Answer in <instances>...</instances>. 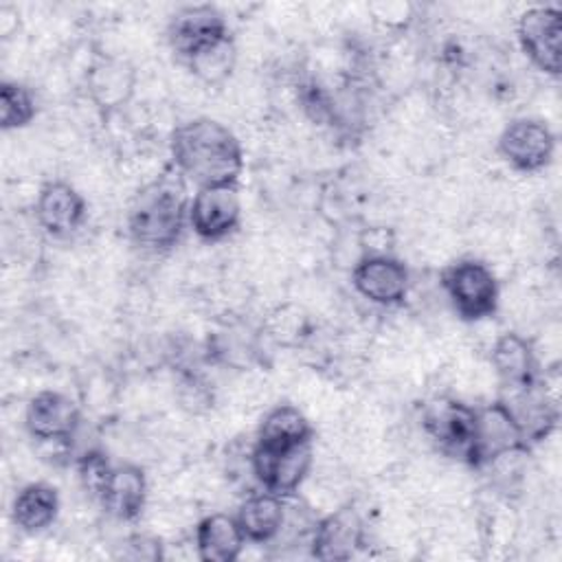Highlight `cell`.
<instances>
[{"label":"cell","mask_w":562,"mask_h":562,"mask_svg":"<svg viewBox=\"0 0 562 562\" xmlns=\"http://www.w3.org/2000/svg\"><path fill=\"white\" fill-rule=\"evenodd\" d=\"M171 162L180 176L200 187L237 184L244 169V149L237 136L211 116L178 125L169 140Z\"/></svg>","instance_id":"1"},{"label":"cell","mask_w":562,"mask_h":562,"mask_svg":"<svg viewBox=\"0 0 562 562\" xmlns=\"http://www.w3.org/2000/svg\"><path fill=\"white\" fill-rule=\"evenodd\" d=\"M189 182L176 167L143 184L127 209V233L149 252L171 250L189 222Z\"/></svg>","instance_id":"2"},{"label":"cell","mask_w":562,"mask_h":562,"mask_svg":"<svg viewBox=\"0 0 562 562\" xmlns=\"http://www.w3.org/2000/svg\"><path fill=\"white\" fill-rule=\"evenodd\" d=\"M441 288L459 318L476 323L498 310V281L492 268L479 259H461L441 272Z\"/></svg>","instance_id":"3"},{"label":"cell","mask_w":562,"mask_h":562,"mask_svg":"<svg viewBox=\"0 0 562 562\" xmlns=\"http://www.w3.org/2000/svg\"><path fill=\"white\" fill-rule=\"evenodd\" d=\"M529 446L522 439L520 428L501 400L476 408L474 432L465 454V463L481 470L509 454L525 452Z\"/></svg>","instance_id":"4"},{"label":"cell","mask_w":562,"mask_h":562,"mask_svg":"<svg viewBox=\"0 0 562 562\" xmlns=\"http://www.w3.org/2000/svg\"><path fill=\"white\" fill-rule=\"evenodd\" d=\"M516 37L529 61L558 77L562 68V13L555 7H529L520 13Z\"/></svg>","instance_id":"5"},{"label":"cell","mask_w":562,"mask_h":562,"mask_svg":"<svg viewBox=\"0 0 562 562\" xmlns=\"http://www.w3.org/2000/svg\"><path fill=\"white\" fill-rule=\"evenodd\" d=\"M231 37L224 15L211 4L182 7L176 11L167 26L171 50L187 64L202 50Z\"/></svg>","instance_id":"6"},{"label":"cell","mask_w":562,"mask_h":562,"mask_svg":"<svg viewBox=\"0 0 562 562\" xmlns=\"http://www.w3.org/2000/svg\"><path fill=\"white\" fill-rule=\"evenodd\" d=\"M496 149L501 158L522 173L544 169L555 154V136L540 119H516L498 136Z\"/></svg>","instance_id":"7"},{"label":"cell","mask_w":562,"mask_h":562,"mask_svg":"<svg viewBox=\"0 0 562 562\" xmlns=\"http://www.w3.org/2000/svg\"><path fill=\"white\" fill-rule=\"evenodd\" d=\"M241 220L237 184H213L195 189L189 204V226L204 241H220L235 233Z\"/></svg>","instance_id":"8"},{"label":"cell","mask_w":562,"mask_h":562,"mask_svg":"<svg viewBox=\"0 0 562 562\" xmlns=\"http://www.w3.org/2000/svg\"><path fill=\"white\" fill-rule=\"evenodd\" d=\"M351 283L367 301L393 307L408 294V268L393 255L369 252L353 266Z\"/></svg>","instance_id":"9"},{"label":"cell","mask_w":562,"mask_h":562,"mask_svg":"<svg viewBox=\"0 0 562 562\" xmlns=\"http://www.w3.org/2000/svg\"><path fill=\"white\" fill-rule=\"evenodd\" d=\"M312 454V441L290 450H266L252 446L250 468L261 490L283 498L294 494L307 479L314 461Z\"/></svg>","instance_id":"10"},{"label":"cell","mask_w":562,"mask_h":562,"mask_svg":"<svg viewBox=\"0 0 562 562\" xmlns=\"http://www.w3.org/2000/svg\"><path fill=\"white\" fill-rule=\"evenodd\" d=\"M476 408L454 397H435L426 404L422 426L426 435L450 457L463 459L468 454L474 432Z\"/></svg>","instance_id":"11"},{"label":"cell","mask_w":562,"mask_h":562,"mask_svg":"<svg viewBox=\"0 0 562 562\" xmlns=\"http://www.w3.org/2000/svg\"><path fill=\"white\" fill-rule=\"evenodd\" d=\"M507 395L498 397L509 415L514 417L516 426L522 432L527 446L538 443L551 435L558 424V408L547 389L536 378L529 384L520 386H503Z\"/></svg>","instance_id":"12"},{"label":"cell","mask_w":562,"mask_h":562,"mask_svg":"<svg viewBox=\"0 0 562 562\" xmlns=\"http://www.w3.org/2000/svg\"><path fill=\"white\" fill-rule=\"evenodd\" d=\"M77 404L59 391L35 393L24 411V426L33 439L68 441L79 428Z\"/></svg>","instance_id":"13"},{"label":"cell","mask_w":562,"mask_h":562,"mask_svg":"<svg viewBox=\"0 0 562 562\" xmlns=\"http://www.w3.org/2000/svg\"><path fill=\"white\" fill-rule=\"evenodd\" d=\"M35 220L48 235L68 237L86 220V200L64 180L46 182L35 200Z\"/></svg>","instance_id":"14"},{"label":"cell","mask_w":562,"mask_h":562,"mask_svg":"<svg viewBox=\"0 0 562 562\" xmlns=\"http://www.w3.org/2000/svg\"><path fill=\"white\" fill-rule=\"evenodd\" d=\"M362 518L353 507H340L316 522L312 555L318 560H349L362 544Z\"/></svg>","instance_id":"15"},{"label":"cell","mask_w":562,"mask_h":562,"mask_svg":"<svg viewBox=\"0 0 562 562\" xmlns=\"http://www.w3.org/2000/svg\"><path fill=\"white\" fill-rule=\"evenodd\" d=\"M147 503V479L143 468L132 463H121L112 468L99 505L108 516L130 522L140 516Z\"/></svg>","instance_id":"16"},{"label":"cell","mask_w":562,"mask_h":562,"mask_svg":"<svg viewBox=\"0 0 562 562\" xmlns=\"http://www.w3.org/2000/svg\"><path fill=\"white\" fill-rule=\"evenodd\" d=\"M246 542L237 518L222 512L204 516L195 527V549L204 562H235Z\"/></svg>","instance_id":"17"},{"label":"cell","mask_w":562,"mask_h":562,"mask_svg":"<svg viewBox=\"0 0 562 562\" xmlns=\"http://www.w3.org/2000/svg\"><path fill=\"white\" fill-rule=\"evenodd\" d=\"M59 514V494L48 483H29L20 487L11 503V520L24 533L48 529Z\"/></svg>","instance_id":"18"},{"label":"cell","mask_w":562,"mask_h":562,"mask_svg":"<svg viewBox=\"0 0 562 562\" xmlns=\"http://www.w3.org/2000/svg\"><path fill=\"white\" fill-rule=\"evenodd\" d=\"M490 360L503 386H520L538 378L536 353L529 340L516 331H507L496 338Z\"/></svg>","instance_id":"19"},{"label":"cell","mask_w":562,"mask_h":562,"mask_svg":"<svg viewBox=\"0 0 562 562\" xmlns=\"http://www.w3.org/2000/svg\"><path fill=\"white\" fill-rule=\"evenodd\" d=\"M235 518L248 542H257V544L270 542L281 533L285 522L283 498L266 490L255 492L246 496Z\"/></svg>","instance_id":"20"},{"label":"cell","mask_w":562,"mask_h":562,"mask_svg":"<svg viewBox=\"0 0 562 562\" xmlns=\"http://www.w3.org/2000/svg\"><path fill=\"white\" fill-rule=\"evenodd\" d=\"M312 426L307 417L292 404L274 406L257 430L255 446L266 450H290L312 441Z\"/></svg>","instance_id":"21"},{"label":"cell","mask_w":562,"mask_h":562,"mask_svg":"<svg viewBox=\"0 0 562 562\" xmlns=\"http://www.w3.org/2000/svg\"><path fill=\"white\" fill-rule=\"evenodd\" d=\"M134 83V68L121 59H101L92 66L88 75V90L94 103L103 110H114L123 105L132 97Z\"/></svg>","instance_id":"22"},{"label":"cell","mask_w":562,"mask_h":562,"mask_svg":"<svg viewBox=\"0 0 562 562\" xmlns=\"http://www.w3.org/2000/svg\"><path fill=\"white\" fill-rule=\"evenodd\" d=\"M37 114L31 90L18 81L0 83V125L2 130L26 127Z\"/></svg>","instance_id":"23"},{"label":"cell","mask_w":562,"mask_h":562,"mask_svg":"<svg viewBox=\"0 0 562 562\" xmlns=\"http://www.w3.org/2000/svg\"><path fill=\"white\" fill-rule=\"evenodd\" d=\"M235 57H237L235 42H233V37H228V40L202 50L200 55H195L191 61H187V66L202 81L220 83L233 72Z\"/></svg>","instance_id":"24"},{"label":"cell","mask_w":562,"mask_h":562,"mask_svg":"<svg viewBox=\"0 0 562 562\" xmlns=\"http://www.w3.org/2000/svg\"><path fill=\"white\" fill-rule=\"evenodd\" d=\"M112 463L110 459L105 457V452L101 450H88L79 457L77 461V474H79V481H81V487L94 498L99 501L103 490H105V483L112 474Z\"/></svg>","instance_id":"25"},{"label":"cell","mask_w":562,"mask_h":562,"mask_svg":"<svg viewBox=\"0 0 562 562\" xmlns=\"http://www.w3.org/2000/svg\"><path fill=\"white\" fill-rule=\"evenodd\" d=\"M127 553H123L125 558H132V560H160L162 558V547L156 538H149V536H134L130 538L127 542Z\"/></svg>","instance_id":"26"}]
</instances>
